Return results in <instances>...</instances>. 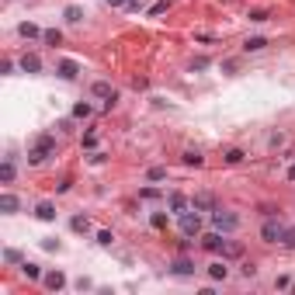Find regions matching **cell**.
Segmentation results:
<instances>
[{"label": "cell", "mask_w": 295, "mask_h": 295, "mask_svg": "<svg viewBox=\"0 0 295 295\" xmlns=\"http://www.w3.org/2000/svg\"><path fill=\"white\" fill-rule=\"evenodd\" d=\"M3 261H7V264H21V254H17V250H3Z\"/></svg>", "instance_id": "cell-30"}, {"label": "cell", "mask_w": 295, "mask_h": 295, "mask_svg": "<svg viewBox=\"0 0 295 295\" xmlns=\"http://www.w3.org/2000/svg\"><path fill=\"white\" fill-rule=\"evenodd\" d=\"M282 236H285V226H282L278 219H268L264 226H261V240H264V243H278Z\"/></svg>", "instance_id": "cell-4"}, {"label": "cell", "mask_w": 295, "mask_h": 295, "mask_svg": "<svg viewBox=\"0 0 295 295\" xmlns=\"http://www.w3.org/2000/svg\"><path fill=\"white\" fill-rule=\"evenodd\" d=\"M170 271H174V275H177V278H188V275H195V264H191V261H188V257H177V261H174V268H170Z\"/></svg>", "instance_id": "cell-12"}, {"label": "cell", "mask_w": 295, "mask_h": 295, "mask_svg": "<svg viewBox=\"0 0 295 295\" xmlns=\"http://www.w3.org/2000/svg\"><path fill=\"white\" fill-rule=\"evenodd\" d=\"M146 177H149V181H163V177H167V170H163V167H149Z\"/></svg>", "instance_id": "cell-27"}, {"label": "cell", "mask_w": 295, "mask_h": 295, "mask_svg": "<svg viewBox=\"0 0 295 295\" xmlns=\"http://www.w3.org/2000/svg\"><path fill=\"white\" fill-rule=\"evenodd\" d=\"M42 38H45V45H59V42H63V35H59L56 28H49V31H42Z\"/></svg>", "instance_id": "cell-23"}, {"label": "cell", "mask_w": 295, "mask_h": 295, "mask_svg": "<svg viewBox=\"0 0 295 295\" xmlns=\"http://www.w3.org/2000/svg\"><path fill=\"white\" fill-rule=\"evenodd\" d=\"M222 257H243V243L226 240V243H222Z\"/></svg>", "instance_id": "cell-16"}, {"label": "cell", "mask_w": 295, "mask_h": 295, "mask_svg": "<svg viewBox=\"0 0 295 295\" xmlns=\"http://www.w3.org/2000/svg\"><path fill=\"white\" fill-rule=\"evenodd\" d=\"M17 31H21L24 38H38V35H42V31H38V24H31V21H24V24H21Z\"/></svg>", "instance_id": "cell-20"}, {"label": "cell", "mask_w": 295, "mask_h": 295, "mask_svg": "<svg viewBox=\"0 0 295 295\" xmlns=\"http://www.w3.org/2000/svg\"><path fill=\"white\" fill-rule=\"evenodd\" d=\"M17 205H21V202H17L14 195H0V212H3V216H10V212H17Z\"/></svg>", "instance_id": "cell-15"}, {"label": "cell", "mask_w": 295, "mask_h": 295, "mask_svg": "<svg viewBox=\"0 0 295 295\" xmlns=\"http://www.w3.org/2000/svg\"><path fill=\"white\" fill-rule=\"evenodd\" d=\"M243 160V149H226V163H240Z\"/></svg>", "instance_id": "cell-28"}, {"label": "cell", "mask_w": 295, "mask_h": 295, "mask_svg": "<svg viewBox=\"0 0 295 295\" xmlns=\"http://www.w3.org/2000/svg\"><path fill=\"white\" fill-rule=\"evenodd\" d=\"M163 10H167V0H156V3L149 7V14H153V17H156V14H163Z\"/></svg>", "instance_id": "cell-31"}, {"label": "cell", "mask_w": 295, "mask_h": 295, "mask_svg": "<svg viewBox=\"0 0 295 295\" xmlns=\"http://www.w3.org/2000/svg\"><path fill=\"white\" fill-rule=\"evenodd\" d=\"M21 271H24V278H28V282H38V278H42V268H38V264H31V261H24V264H21Z\"/></svg>", "instance_id": "cell-18"}, {"label": "cell", "mask_w": 295, "mask_h": 295, "mask_svg": "<svg viewBox=\"0 0 295 295\" xmlns=\"http://www.w3.org/2000/svg\"><path fill=\"white\" fill-rule=\"evenodd\" d=\"M289 181H295V167H292V170H289Z\"/></svg>", "instance_id": "cell-35"}, {"label": "cell", "mask_w": 295, "mask_h": 295, "mask_svg": "<svg viewBox=\"0 0 295 295\" xmlns=\"http://www.w3.org/2000/svg\"><path fill=\"white\" fill-rule=\"evenodd\" d=\"M56 73L63 76V80H76V73H80V66H76V59H59Z\"/></svg>", "instance_id": "cell-9"}, {"label": "cell", "mask_w": 295, "mask_h": 295, "mask_svg": "<svg viewBox=\"0 0 295 295\" xmlns=\"http://www.w3.org/2000/svg\"><path fill=\"white\" fill-rule=\"evenodd\" d=\"M63 17H66L70 24H80V21H83V7H76V3H70V7L63 10Z\"/></svg>", "instance_id": "cell-17"}, {"label": "cell", "mask_w": 295, "mask_h": 295, "mask_svg": "<svg viewBox=\"0 0 295 295\" xmlns=\"http://www.w3.org/2000/svg\"><path fill=\"white\" fill-rule=\"evenodd\" d=\"M250 21H268V10H250Z\"/></svg>", "instance_id": "cell-33"}, {"label": "cell", "mask_w": 295, "mask_h": 295, "mask_svg": "<svg viewBox=\"0 0 295 295\" xmlns=\"http://www.w3.org/2000/svg\"><path fill=\"white\" fill-rule=\"evenodd\" d=\"M226 275H229L226 261H216V264H209V278H212V282H226Z\"/></svg>", "instance_id": "cell-13"}, {"label": "cell", "mask_w": 295, "mask_h": 295, "mask_svg": "<svg viewBox=\"0 0 295 295\" xmlns=\"http://www.w3.org/2000/svg\"><path fill=\"white\" fill-rule=\"evenodd\" d=\"M222 243H226V240H222L219 229H216V233H205V236H202V247H205V250H212V254H216V250H222Z\"/></svg>", "instance_id": "cell-11"}, {"label": "cell", "mask_w": 295, "mask_h": 295, "mask_svg": "<svg viewBox=\"0 0 295 295\" xmlns=\"http://www.w3.org/2000/svg\"><path fill=\"white\" fill-rule=\"evenodd\" d=\"M52 149H56V139H52V136H42L35 146L28 149V163H42V160H45Z\"/></svg>", "instance_id": "cell-1"}, {"label": "cell", "mask_w": 295, "mask_h": 295, "mask_svg": "<svg viewBox=\"0 0 295 295\" xmlns=\"http://www.w3.org/2000/svg\"><path fill=\"white\" fill-rule=\"evenodd\" d=\"M21 70H24V73H38V70H42V59L28 52V56H21Z\"/></svg>", "instance_id": "cell-14"}, {"label": "cell", "mask_w": 295, "mask_h": 295, "mask_svg": "<svg viewBox=\"0 0 295 295\" xmlns=\"http://www.w3.org/2000/svg\"><path fill=\"white\" fill-rule=\"evenodd\" d=\"M0 181H3V184L14 181V163H10V160H3V167H0Z\"/></svg>", "instance_id": "cell-21"}, {"label": "cell", "mask_w": 295, "mask_h": 295, "mask_svg": "<svg viewBox=\"0 0 295 295\" xmlns=\"http://www.w3.org/2000/svg\"><path fill=\"white\" fill-rule=\"evenodd\" d=\"M97 243H101V247H111V243H115V236H111L108 229H101V233H97Z\"/></svg>", "instance_id": "cell-29"}, {"label": "cell", "mask_w": 295, "mask_h": 295, "mask_svg": "<svg viewBox=\"0 0 295 295\" xmlns=\"http://www.w3.org/2000/svg\"><path fill=\"white\" fill-rule=\"evenodd\" d=\"M35 219L52 222L56 219V205H52V202H38V205H35Z\"/></svg>", "instance_id": "cell-10"}, {"label": "cell", "mask_w": 295, "mask_h": 295, "mask_svg": "<svg viewBox=\"0 0 295 295\" xmlns=\"http://www.w3.org/2000/svg\"><path fill=\"white\" fill-rule=\"evenodd\" d=\"M111 7H122V3H136V0H108Z\"/></svg>", "instance_id": "cell-34"}, {"label": "cell", "mask_w": 295, "mask_h": 295, "mask_svg": "<svg viewBox=\"0 0 295 295\" xmlns=\"http://www.w3.org/2000/svg\"><path fill=\"white\" fill-rule=\"evenodd\" d=\"M282 243H285V247H295V229H285V236H282Z\"/></svg>", "instance_id": "cell-32"}, {"label": "cell", "mask_w": 295, "mask_h": 295, "mask_svg": "<svg viewBox=\"0 0 295 295\" xmlns=\"http://www.w3.org/2000/svg\"><path fill=\"white\" fill-rule=\"evenodd\" d=\"M90 90H94V97H104V101H108V108H111V104H115V97H118V94H115V87H111L108 80H97Z\"/></svg>", "instance_id": "cell-5"}, {"label": "cell", "mask_w": 295, "mask_h": 295, "mask_svg": "<svg viewBox=\"0 0 295 295\" xmlns=\"http://www.w3.org/2000/svg\"><path fill=\"white\" fill-rule=\"evenodd\" d=\"M184 163H188V167H202V153H195V149L184 153Z\"/></svg>", "instance_id": "cell-25"}, {"label": "cell", "mask_w": 295, "mask_h": 295, "mask_svg": "<svg viewBox=\"0 0 295 295\" xmlns=\"http://www.w3.org/2000/svg\"><path fill=\"white\" fill-rule=\"evenodd\" d=\"M153 229H167V212H153Z\"/></svg>", "instance_id": "cell-24"}, {"label": "cell", "mask_w": 295, "mask_h": 295, "mask_svg": "<svg viewBox=\"0 0 295 295\" xmlns=\"http://www.w3.org/2000/svg\"><path fill=\"white\" fill-rule=\"evenodd\" d=\"M42 282H45L49 292H59V289L66 285V275H63V271H49V275H42Z\"/></svg>", "instance_id": "cell-8"}, {"label": "cell", "mask_w": 295, "mask_h": 295, "mask_svg": "<svg viewBox=\"0 0 295 295\" xmlns=\"http://www.w3.org/2000/svg\"><path fill=\"white\" fill-rule=\"evenodd\" d=\"M90 115H94V108H90L87 101H80V104L73 108V118H90Z\"/></svg>", "instance_id": "cell-22"}, {"label": "cell", "mask_w": 295, "mask_h": 295, "mask_svg": "<svg viewBox=\"0 0 295 295\" xmlns=\"http://www.w3.org/2000/svg\"><path fill=\"white\" fill-rule=\"evenodd\" d=\"M264 45H268V38H261V35H257V38H247V42H243V49H247V52H261Z\"/></svg>", "instance_id": "cell-19"}, {"label": "cell", "mask_w": 295, "mask_h": 295, "mask_svg": "<svg viewBox=\"0 0 295 295\" xmlns=\"http://www.w3.org/2000/svg\"><path fill=\"white\" fill-rule=\"evenodd\" d=\"M212 226H216L219 233H233V229L240 226V216H233V212H222V209H216V212H212Z\"/></svg>", "instance_id": "cell-2"}, {"label": "cell", "mask_w": 295, "mask_h": 295, "mask_svg": "<svg viewBox=\"0 0 295 295\" xmlns=\"http://www.w3.org/2000/svg\"><path fill=\"white\" fill-rule=\"evenodd\" d=\"M181 233H184V236H198V233H202V219H198V209H188V212L181 216Z\"/></svg>", "instance_id": "cell-3"}, {"label": "cell", "mask_w": 295, "mask_h": 295, "mask_svg": "<svg viewBox=\"0 0 295 295\" xmlns=\"http://www.w3.org/2000/svg\"><path fill=\"white\" fill-rule=\"evenodd\" d=\"M191 209H198V212H216V198H212L209 191H202V195L191 198Z\"/></svg>", "instance_id": "cell-6"}, {"label": "cell", "mask_w": 295, "mask_h": 295, "mask_svg": "<svg viewBox=\"0 0 295 295\" xmlns=\"http://www.w3.org/2000/svg\"><path fill=\"white\" fill-rule=\"evenodd\" d=\"M167 209H170V212H177V216H184V212L191 209V202H188L184 195H177V191H174V195L167 198Z\"/></svg>", "instance_id": "cell-7"}, {"label": "cell", "mask_w": 295, "mask_h": 295, "mask_svg": "<svg viewBox=\"0 0 295 295\" xmlns=\"http://www.w3.org/2000/svg\"><path fill=\"white\" fill-rule=\"evenodd\" d=\"M70 226H73V233H87V229H90V222L83 219V216H76V219L70 222Z\"/></svg>", "instance_id": "cell-26"}]
</instances>
